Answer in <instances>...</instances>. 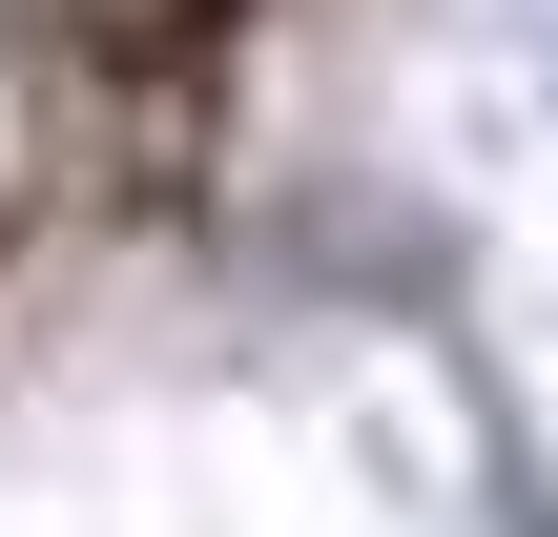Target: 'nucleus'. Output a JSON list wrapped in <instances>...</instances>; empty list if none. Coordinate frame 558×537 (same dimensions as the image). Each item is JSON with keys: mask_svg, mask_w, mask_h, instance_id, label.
Instances as JSON below:
<instances>
[{"mask_svg": "<svg viewBox=\"0 0 558 537\" xmlns=\"http://www.w3.org/2000/svg\"><path fill=\"white\" fill-rule=\"evenodd\" d=\"M166 228H186L166 0H0V497H21V414L62 393V352L145 331Z\"/></svg>", "mask_w": 558, "mask_h": 537, "instance_id": "nucleus-1", "label": "nucleus"}]
</instances>
